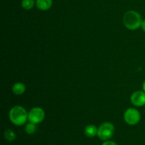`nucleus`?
<instances>
[{
  "label": "nucleus",
  "mask_w": 145,
  "mask_h": 145,
  "mask_svg": "<svg viewBox=\"0 0 145 145\" xmlns=\"http://www.w3.org/2000/svg\"><path fill=\"white\" fill-rule=\"evenodd\" d=\"M141 119V116L137 109L130 108L127 109L124 113V120L126 123L130 125H135Z\"/></svg>",
  "instance_id": "20e7f679"
},
{
  "label": "nucleus",
  "mask_w": 145,
  "mask_h": 145,
  "mask_svg": "<svg viewBox=\"0 0 145 145\" xmlns=\"http://www.w3.org/2000/svg\"><path fill=\"white\" fill-rule=\"evenodd\" d=\"M102 145H118L115 142L113 141H109V140H107V141H105L102 144Z\"/></svg>",
  "instance_id": "ddd939ff"
},
{
  "label": "nucleus",
  "mask_w": 145,
  "mask_h": 145,
  "mask_svg": "<svg viewBox=\"0 0 145 145\" xmlns=\"http://www.w3.org/2000/svg\"><path fill=\"white\" fill-rule=\"evenodd\" d=\"M142 21L140 14L135 11H128L123 16V24L125 26L131 31L140 28Z\"/></svg>",
  "instance_id": "f03ea898"
},
{
  "label": "nucleus",
  "mask_w": 145,
  "mask_h": 145,
  "mask_svg": "<svg viewBox=\"0 0 145 145\" xmlns=\"http://www.w3.org/2000/svg\"><path fill=\"white\" fill-rule=\"evenodd\" d=\"M13 93L17 96L22 95L25 91V86L21 82H16L12 86Z\"/></svg>",
  "instance_id": "6e6552de"
},
{
  "label": "nucleus",
  "mask_w": 145,
  "mask_h": 145,
  "mask_svg": "<svg viewBox=\"0 0 145 145\" xmlns=\"http://www.w3.org/2000/svg\"><path fill=\"white\" fill-rule=\"evenodd\" d=\"M84 134L88 137H93L98 134V128L94 125H89L84 128Z\"/></svg>",
  "instance_id": "1a4fd4ad"
},
{
  "label": "nucleus",
  "mask_w": 145,
  "mask_h": 145,
  "mask_svg": "<svg viewBox=\"0 0 145 145\" xmlns=\"http://www.w3.org/2000/svg\"><path fill=\"white\" fill-rule=\"evenodd\" d=\"M115 133V127L112 123L106 122L101 125L98 128V137L103 141L110 140Z\"/></svg>",
  "instance_id": "7ed1b4c3"
},
{
  "label": "nucleus",
  "mask_w": 145,
  "mask_h": 145,
  "mask_svg": "<svg viewBox=\"0 0 145 145\" xmlns=\"http://www.w3.org/2000/svg\"><path fill=\"white\" fill-rule=\"evenodd\" d=\"M34 0H22L21 1V6L25 10H31L34 7Z\"/></svg>",
  "instance_id": "f8f14e48"
},
{
  "label": "nucleus",
  "mask_w": 145,
  "mask_h": 145,
  "mask_svg": "<svg viewBox=\"0 0 145 145\" xmlns=\"http://www.w3.org/2000/svg\"><path fill=\"white\" fill-rule=\"evenodd\" d=\"M36 124H34V123H31V122H29V123H27L25 127V131L28 135L34 134L35 133V131H36Z\"/></svg>",
  "instance_id": "9d476101"
},
{
  "label": "nucleus",
  "mask_w": 145,
  "mask_h": 145,
  "mask_svg": "<svg viewBox=\"0 0 145 145\" xmlns=\"http://www.w3.org/2000/svg\"><path fill=\"white\" fill-rule=\"evenodd\" d=\"M4 138L7 140V141L12 142L16 139V134L13 130H10V129H7L4 131Z\"/></svg>",
  "instance_id": "9b49d317"
},
{
  "label": "nucleus",
  "mask_w": 145,
  "mask_h": 145,
  "mask_svg": "<svg viewBox=\"0 0 145 145\" xmlns=\"http://www.w3.org/2000/svg\"><path fill=\"white\" fill-rule=\"evenodd\" d=\"M8 118L13 124L17 126H21L28 120V113L22 106H15L10 110Z\"/></svg>",
  "instance_id": "f257e3e1"
},
{
  "label": "nucleus",
  "mask_w": 145,
  "mask_h": 145,
  "mask_svg": "<svg viewBox=\"0 0 145 145\" xmlns=\"http://www.w3.org/2000/svg\"><path fill=\"white\" fill-rule=\"evenodd\" d=\"M52 5V0H36V7L41 11H47Z\"/></svg>",
  "instance_id": "0eeeda50"
},
{
  "label": "nucleus",
  "mask_w": 145,
  "mask_h": 145,
  "mask_svg": "<svg viewBox=\"0 0 145 145\" xmlns=\"http://www.w3.org/2000/svg\"></svg>",
  "instance_id": "dca6fc26"
},
{
  "label": "nucleus",
  "mask_w": 145,
  "mask_h": 145,
  "mask_svg": "<svg viewBox=\"0 0 145 145\" xmlns=\"http://www.w3.org/2000/svg\"><path fill=\"white\" fill-rule=\"evenodd\" d=\"M142 89H143V91L145 92V80L144 81V82H143V84H142Z\"/></svg>",
  "instance_id": "2eb2a0df"
},
{
  "label": "nucleus",
  "mask_w": 145,
  "mask_h": 145,
  "mask_svg": "<svg viewBox=\"0 0 145 145\" xmlns=\"http://www.w3.org/2000/svg\"><path fill=\"white\" fill-rule=\"evenodd\" d=\"M141 28L145 32V19L143 20L142 22V25H141Z\"/></svg>",
  "instance_id": "4468645a"
},
{
  "label": "nucleus",
  "mask_w": 145,
  "mask_h": 145,
  "mask_svg": "<svg viewBox=\"0 0 145 145\" xmlns=\"http://www.w3.org/2000/svg\"><path fill=\"white\" fill-rule=\"evenodd\" d=\"M45 113L43 109L40 107H35L28 112V121L34 124H38L43 121Z\"/></svg>",
  "instance_id": "39448f33"
},
{
  "label": "nucleus",
  "mask_w": 145,
  "mask_h": 145,
  "mask_svg": "<svg viewBox=\"0 0 145 145\" xmlns=\"http://www.w3.org/2000/svg\"><path fill=\"white\" fill-rule=\"evenodd\" d=\"M130 101L134 106L142 107L145 105V92L143 91H137L132 94Z\"/></svg>",
  "instance_id": "423d86ee"
}]
</instances>
